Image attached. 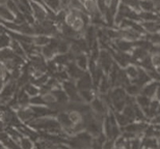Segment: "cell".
Returning a JSON list of instances; mask_svg holds the SVG:
<instances>
[{"label": "cell", "mask_w": 160, "mask_h": 149, "mask_svg": "<svg viewBox=\"0 0 160 149\" xmlns=\"http://www.w3.org/2000/svg\"><path fill=\"white\" fill-rule=\"evenodd\" d=\"M30 4H31V11H32V15L34 19L37 21L42 22L47 19V11L43 5L40 4L38 2L31 1L30 0Z\"/></svg>", "instance_id": "1"}, {"label": "cell", "mask_w": 160, "mask_h": 149, "mask_svg": "<svg viewBox=\"0 0 160 149\" xmlns=\"http://www.w3.org/2000/svg\"><path fill=\"white\" fill-rule=\"evenodd\" d=\"M92 107L94 108V110L97 112L98 114H102V113H105V107H104V104L103 101L101 100H98L96 99L92 100Z\"/></svg>", "instance_id": "6"}, {"label": "cell", "mask_w": 160, "mask_h": 149, "mask_svg": "<svg viewBox=\"0 0 160 149\" xmlns=\"http://www.w3.org/2000/svg\"><path fill=\"white\" fill-rule=\"evenodd\" d=\"M139 4L142 6V8H143L145 11H148V12H150L153 7H154V3L152 1H150V0H143V1H140Z\"/></svg>", "instance_id": "11"}, {"label": "cell", "mask_w": 160, "mask_h": 149, "mask_svg": "<svg viewBox=\"0 0 160 149\" xmlns=\"http://www.w3.org/2000/svg\"><path fill=\"white\" fill-rule=\"evenodd\" d=\"M128 90H129V93L131 94H136L137 91H138V88H137V86H130L128 88Z\"/></svg>", "instance_id": "16"}, {"label": "cell", "mask_w": 160, "mask_h": 149, "mask_svg": "<svg viewBox=\"0 0 160 149\" xmlns=\"http://www.w3.org/2000/svg\"><path fill=\"white\" fill-rule=\"evenodd\" d=\"M70 50V45L66 40H59L58 42V46H57V52L60 53V54H66L68 53Z\"/></svg>", "instance_id": "7"}, {"label": "cell", "mask_w": 160, "mask_h": 149, "mask_svg": "<svg viewBox=\"0 0 160 149\" xmlns=\"http://www.w3.org/2000/svg\"><path fill=\"white\" fill-rule=\"evenodd\" d=\"M155 90H156V84H152V85L147 86L142 93H143V95H146V96H151L155 93Z\"/></svg>", "instance_id": "10"}, {"label": "cell", "mask_w": 160, "mask_h": 149, "mask_svg": "<svg viewBox=\"0 0 160 149\" xmlns=\"http://www.w3.org/2000/svg\"><path fill=\"white\" fill-rule=\"evenodd\" d=\"M23 88H24L25 91H26L27 94L30 97L31 96H36V95H38V94H40V88L38 87L37 85H34L33 83H31V82L25 85Z\"/></svg>", "instance_id": "3"}, {"label": "cell", "mask_w": 160, "mask_h": 149, "mask_svg": "<svg viewBox=\"0 0 160 149\" xmlns=\"http://www.w3.org/2000/svg\"><path fill=\"white\" fill-rule=\"evenodd\" d=\"M76 62H77V65L80 68L85 69L86 65H88V58H86L84 55H81V54H80V55L76 57Z\"/></svg>", "instance_id": "9"}, {"label": "cell", "mask_w": 160, "mask_h": 149, "mask_svg": "<svg viewBox=\"0 0 160 149\" xmlns=\"http://www.w3.org/2000/svg\"><path fill=\"white\" fill-rule=\"evenodd\" d=\"M152 63L155 65L159 66L160 65V55H155L152 59Z\"/></svg>", "instance_id": "15"}, {"label": "cell", "mask_w": 160, "mask_h": 149, "mask_svg": "<svg viewBox=\"0 0 160 149\" xmlns=\"http://www.w3.org/2000/svg\"><path fill=\"white\" fill-rule=\"evenodd\" d=\"M30 138L26 137V136H24V137L21 138V140L19 141V144H20V147L22 148H25V149H28V148H31V147H34V144H32V142H31Z\"/></svg>", "instance_id": "8"}, {"label": "cell", "mask_w": 160, "mask_h": 149, "mask_svg": "<svg viewBox=\"0 0 160 149\" xmlns=\"http://www.w3.org/2000/svg\"><path fill=\"white\" fill-rule=\"evenodd\" d=\"M8 0H0V5H5Z\"/></svg>", "instance_id": "17"}, {"label": "cell", "mask_w": 160, "mask_h": 149, "mask_svg": "<svg viewBox=\"0 0 160 149\" xmlns=\"http://www.w3.org/2000/svg\"><path fill=\"white\" fill-rule=\"evenodd\" d=\"M12 1L17 3V5H19V4H20V3H21V1H20V0H12Z\"/></svg>", "instance_id": "18"}, {"label": "cell", "mask_w": 160, "mask_h": 149, "mask_svg": "<svg viewBox=\"0 0 160 149\" xmlns=\"http://www.w3.org/2000/svg\"><path fill=\"white\" fill-rule=\"evenodd\" d=\"M158 9H159V11H160V6H159V7H158Z\"/></svg>", "instance_id": "20"}, {"label": "cell", "mask_w": 160, "mask_h": 149, "mask_svg": "<svg viewBox=\"0 0 160 149\" xmlns=\"http://www.w3.org/2000/svg\"><path fill=\"white\" fill-rule=\"evenodd\" d=\"M137 101H138V104L142 107H147L149 105V99H148V96H146V95L139 96L138 99H137Z\"/></svg>", "instance_id": "13"}, {"label": "cell", "mask_w": 160, "mask_h": 149, "mask_svg": "<svg viewBox=\"0 0 160 149\" xmlns=\"http://www.w3.org/2000/svg\"><path fill=\"white\" fill-rule=\"evenodd\" d=\"M109 88V82H108L106 79H102L101 83H100V91L101 92H106Z\"/></svg>", "instance_id": "12"}, {"label": "cell", "mask_w": 160, "mask_h": 149, "mask_svg": "<svg viewBox=\"0 0 160 149\" xmlns=\"http://www.w3.org/2000/svg\"><path fill=\"white\" fill-rule=\"evenodd\" d=\"M100 60H101V63H102V68H103L105 71H108L110 68V65L112 61H111V57L108 55L106 52H102L101 55H100Z\"/></svg>", "instance_id": "4"}, {"label": "cell", "mask_w": 160, "mask_h": 149, "mask_svg": "<svg viewBox=\"0 0 160 149\" xmlns=\"http://www.w3.org/2000/svg\"><path fill=\"white\" fill-rule=\"evenodd\" d=\"M15 15L6 7V5H0V19H3L5 21H15Z\"/></svg>", "instance_id": "2"}, {"label": "cell", "mask_w": 160, "mask_h": 149, "mask_svg": "<svg viewBox=\"0 0 160 149\" xmlns=\"http://www.w3.org/2000/svg\"><path fill=\"white\" fill-rule=\"evenodd\" d=\"M69 56H68V54H58V55H55L53 57V60H54V62L56 63V64H58V65H63V64H68V62H69Z\"/></svg>", "instance_id": "5"}, {"label": "cell", "mask_w": 160, "mask_h": 149, "mask_svg": "<svg viewBox=\"0 0 160 149\" xmlns=\"http://www.w3.org/2000/svg\"><path fill=\"white\" fill-rule=\"evenodd\" d=\"M84 1H86V0H81V2H84Z\"/></svg>", "instance_id": "19"}, {"label": "cell", "mask_w": 160, "mask_h": 149, "mask_svg": "<svg viewBox=\"0 0 160 149\" xmlns=\"http://www.w3.org/2000/svg\"><path fill=\"white\" fill-rule=\"evenodd\" d=\"M130 43H128V42H120L119 43V47H120V49L121 50H124V51H126L130 48Z\"/></svg>", "instance_id": "14"}]
</instances>
